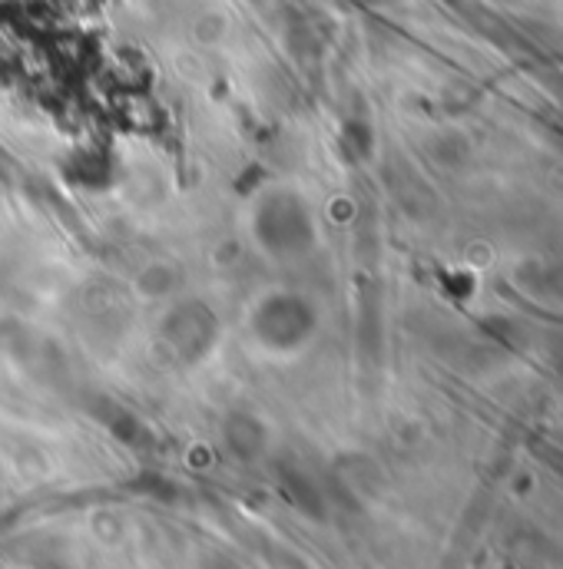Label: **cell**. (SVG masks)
Here are the masks:
<instances>
[{
	"mask_svg": "<svg viewBox=\"0 0 563 569\" xmlns=\"http://www.w3.org/2000/svg\"><path fill=\"white\" fill-rule=\"evenodd\" d=\"M253 239L263 256L288 262L312 246L308 202L295 189H266L253 206Z\"/></svg>",
	"mask_w": 563,
	"mask_h": 569,
	"instance_id": "obj_1",
	"label": "cell"
},
{
	"mask_svg": "<svg viewBox=\"0 0 563 569\" xmlns=\"http://www.w3.org/2000/svg\"><path fill=\"white\" fill-rule=\"evenodd\" d=\"M246 328L253 331L256 345L266 351H282V348H298L308 345V331L315 328V318L308 311V301L292 295V291H269L249 308Z\"/></svg>",
	"mask_w": 563,
	"mask_h": 569,
	"instance_id": "obj_2",
	"label": "cell"
}]
</instances>
